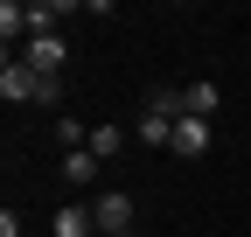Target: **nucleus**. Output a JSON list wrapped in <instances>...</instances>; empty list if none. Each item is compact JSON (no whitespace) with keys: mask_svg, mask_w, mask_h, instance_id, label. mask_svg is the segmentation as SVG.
Here are the masks:
<instances>
[{"mask_svg":"<svg viewBox=\"0 0 251 237\" xmlns=\"http://www.w3.org/2000/svg\"><path fill=\"white\" fill-rule=\"evenodd\" d=\"M175 154L181 161H202L209 154V118H181V126H175Z\"/></svg>","mask_w":251,"mask_h":237,"instance_id":"5","label":"nucleus"},{"mask_svg":"<svg viewBox=\"0 0 251 237\" xmlns=\"http://www.w3.org/2000/svg\"><path fill=\"white\" fill-rule=\"evenodd\" d=\"M175 126H181V118H161V112H140V126H133V140H140V146H175Z\"/></svg>","mask_w":251,"mask_h":237,"instance_id":"8","label":"nucleus"},{"mask_svg":"<svg viewBox=\"0 0 251 237\" xmlns=\"http://www.w3.org/2000/svg\"><path fill=\"white\" fill-rule=\"evenodd\" d=\"M21 63L35 70V77H63V63H70V42H63V35H28V42H21Z\"/></svg>","mask_w":251,"mask_h":237,"instance_id":"1","label":"nucleus"},{"mask_svg":"<svg viewBox=\"0 0 251 237\" xmlns=\"http://www.w3.org/2000/svg\"><path fill=\"white\" fill-rule=\"evenodd\" d=\"M49 237H98V216H91V202H63Z\"/></svg>","mask_w":251,"mask_h":237,"instance_id":"4","label":"nucleus"},{"mask_svg":"<svg viewBox=\"0 0 251 237\" xmlns=\"http://www.w3.org/2000/svg\"><path fill=\"white\" fill-rule=\"evenodd\" d=\"M147 112H161V118H188V98L175 91V84H153V91H147Z\"/></svg>","mask_w":251,"mask_h":237,"instance_id":"9","label":"nucleus"},{"mask_svg":"<svg viewBox=\"0 0 251 237\" xmlns=\"http://www.w3.org/2000/svg\"><path fill=\"white\" fill-rule=\"evenodd\" d=\"M63 21H70V7H63V0H28V35H56Z\"/></svg>","mask_w":251,"mask_h":237,"instance_id":"6","label":"nucleus"},{"mask_svg":"<svg viewBox=\"0 0 251 237\" xmlns=\"http://www.w3.org/2000/svg\"><path fill=\"white\" fill-rule=\"evenodd\" d=\"M119 146H126V126H91V154L98 161H112Z\"/></svg>","mask_w":251,"mask_h":237,"instance_id":"11","label":"nucleus"},{"mask_svg":"<svg viewBox=\"0 0 251 237\" xmlns=\"http://www.w3.org/2000/svg\"><path fill=\"white\" fill-rule=\"evenodd\" d=\"M0 237H21V216L14 210H0Z\"/></svg>","mask_w":251,"mask_h":237,"instance_id":"12","label":"nucleus"},{"mask_svg":"<svg viewBox=\"0 0 251 237\" xmlns=\"http://www.w3.org/2000/svg\"><path fill=\"white\" fill-rule=\"evenodd\" d=\"M91 216H98V237H126V223H133V195H119V189L91 195Z\"/></svg>","mask_w":251,"mask_h":237,"instance_id":"2","label":"nucleus"},{"mask_svg":"<svg viewBox=\"0 0 251 237\" xmlns=\"http://www.w3.org/2000/svg\"><path fill=\"white\" fill-rule=\"evenodd\" d=\"M181 98H188V118H209V112H216V84L196 77V84H181Z\"/></svg>","mask_w":251,"mask_h":237,"instance_id":"10","label":"nucleus"},{"mask_svg":"<svg viewBox=\"0 0 251 237\" xmlns=\"http://www.w3.org/2000/svg\"><path fill=\"white\" fill-rule=\"evenodd\" d=\"M63 174H70V189H91V182L105 174V161L91 154V146H77V154H63Z\"/></svg>","mask_w":251,"mask_h":237,"instance_id":"7","label":"nucleus"},{"mask_svg":"<svg viewBox=\"0 0 251 237\" xmlns=\"http://www.w3.org/2000/svg\"><path fill=\"white\" fill-rule=\"evenodd\" d=\"M35 91H42V77L28 70L21 56H7V63H0V98H7V105H28Z\"/></svg>","mask_w":251,"mask_h":237,"instance_id":"3","label":"nucleus"}]
</instances>
